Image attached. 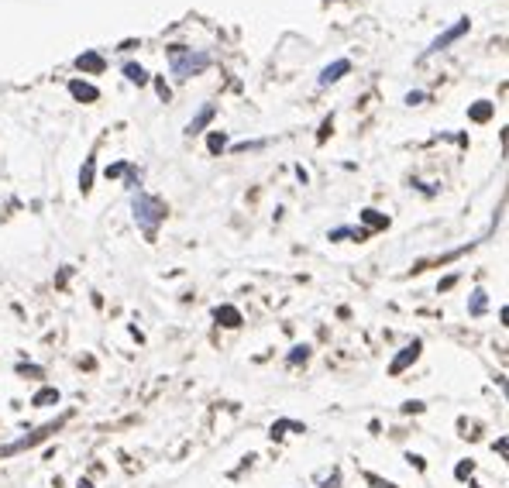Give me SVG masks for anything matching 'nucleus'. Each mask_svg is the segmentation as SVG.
Here are the masks:
<instances>
[{
  "label": "nucleus",
  "instance_id": "f257e3e1",
  "mask_svg": "<svg viewBox=\"0 0 509 488\" xmlns=\"http://www.w3.org/2000/svg\"><path fill=\"white\" fill-rule=\"evenodd\" d=\"M134 220L145 227V234H155L166 220V203L159 196H134Z\"/></svg>",
  "mask_w": 509,
  "mask_h": 488
},
{
  "label": "nucleus",
  "instance_id": "f03ea898",
  "mask_svg": "<svg viewBox=\"0 0 509 488\" xmlns=\"http://www.w3.org/2000/svg\"><path fill=\"white\" fill-rule=\"evenodd\" d=\"M169 55H172V73L182 76V80L210 66V55H207V52H189V48H182V45H172Z\"/></svg>",
  "mask_w": 509,
  "mask_h": 488
},
{
  "label": "nucleus",
  "instance_id": "7ed1b4c3",
  "mask_svg": "<svg viewBox=\"0 0 509 488\" xmlns=\"http://www.w3.org/2000/svg\"><path fill=\"white\" fill-rule=\"evenodd\" d=\"M468 31V17H461V21H458V24H454V28H447V31H444V35H437V38L430 41V45H426V52H424V59H430V55H437V52H440V48H447V45H451V41L454 38H461V35H465Z\"/></svg>",
  "mask_w": 509,
  "mask_h": 488
},
{
  "label": "nucleus",
  "instance_id": "20e7f679",
  "mask_svg": "<svg viewBox=\"0 0 509 488\" xmlns=\"http://www.w3.org/2000/svg\"><path fill=\"white\" fill-rule=\"evenodd\" d=\"M417 358H420V344H410V347H406V351H403V354H399V358L392 361V365H389V375H399L403 368L413 365Z\"/></svg>",
  "mask_w": 509,
  "mask_h": 488
},
{
  "label": "nucleus",
  "instance_id": "39448f33",
  "mask_svg": "<svg viewBox=\"0 0 509 488\" xmlns=\"http://www.w3.org/2000/svg\"><path fill=\"white\" fill-rule=\"evenodd\" d=\"M347 69H351V62H347V59H338L334 66H327V69L320 73V86H331V82H338L340 76L347 73Z\"/></svg>",
  "mask_w": 509,
  "mask_h": 488
},
{
  "label": "nucleus",
  "instance_id": "423d86ee",
  "mask_svg": "<svg viewBox=\"0 0 509 488\" xmlns=\"http://www.w3.org/2000/svg\"><path fill=\"white\" fill-rule=\"evenodd\" d=\"M69 93L76 96V100H83V103H93L100 93H96V86H89V82H80V80H73L69 82Z\"/></svg>",
  "mask_w": 509,
  "mask_h": 488
},
{
  "label": "nucleus",
  "instance_id": "0eeeda50",
  "mask_svg": "<svg viewBox=\"0 0 509 488\" xmlns=\"http://www.w3.org/2000/svg\"><path fill=\"white\" fill-rule=\"evenodd\" d=\"M210 121H213V107L207 103V107H203V110H200V114L189 121V127H186V131H189V134H196V131H203V127H207Z\"/></svg>",
  "mask_w": 509,
  "mask_h": 488
},
{
  "label": "nucleus",
  "instance_id": "6e6552de",
  "mask_svg": "<svg viewBox=\"0 0 509 488\" xmlns=\"http://www.w3.org/2000/svg\"><path fill=\"white\" fill-rule=\"evenodd\" d=\"M213 317H217V320H220L224 326H238V324H241V313H238L234 306H220Z\"/></svg>",
  "mask_w": 509,
  "mask_h": 488
},
{
  "label": "nucleus",
  "instance_id": "1a4fd4ad",
  "mask_svg": "<svg viewBox=\"0 0 509 488\" xmlns=\"http://www.w3.org/2000/svg\"><path fill=\"white\" fill-rule=\"evenodd\" d=\"M76 66H80V69H93V73H100V69H103V59H100L96 52H86V55L76 59Z\"/></svg>",
  "mask_w": 509,
  "mask_h": 488
},
{
  "label": "nucleus",
  "instance_id": "9d476101",
  "mask_svg": "<svg viewBox=\"0 0 509 488\" xmlns=\"http://www.w3.org/2000/svg\"><path fill=\"white\" fill-rule=\"evenodd\" d=\"M124 76L131 82H138V86H141V82H148V73H145L141 66H134V62H127V66H124Z\"/></svg>",
  "mask_w": 509,
  "mask_h": 488
},
{
  "label": "nucleus",
  "instance_id": "9b49d317",
  "mask_svg": "<svg viewBox=\"0 0 509 488\" xmlns=\"http://www.w3.org/2000/svg\"><path fill=\"white\" fill-rule=\"evenodd\" d=\"M52 403H59V392H55V389H42V392L35 396V406H52Z\"/></svg>",
  "mask_w": 509,
  "mask_h": 488
},
{
  "label": "nucleus",
  "instance_id": "f8f14e48",
  "mask_svg": "<svg viewBox=\"0 0 509 488\" xmlns=\"http://www.w3.org/2000/svg\"><path fill=\"white\" fill-rule=\"evenodd\" d=\"M468 310H471V313L478 317V313L485 310V292H475V296H471V306H468Z\"/></svg>",
  "mask_w": 509,
  "mask_h": 488
},
{
  "label": "nucleus",
  "instance_id": "ddd939ff",
  "mask_svg": "<svg viewBox=\"0 0 509 488\" xmlns=\"http://www.w3.org/2000/svg\"><path fill=\"white\" fill-rule=\"evenodd\" d=\"M80 179H83V182H80V186H83V193H86V189H89V186H93V182H89V179H93V159H89V162H86V168H83V175H80Z\"/></svg>",
  "mask_w": 509,
  "mask_h": 488
},
{
  "label": "nucleus",
  "instance_id": "4468645a",
  "mask_svg": "<svg viewBox=\"0 0 509 488\" xmlns=\"http://www.w3.org/2000/svg\"><path fill=\"white\" fill-rule=\"evenodd\" d=\"M489 110H492L489 103H478V107L471 110V117H478V121H485V117H489Z\"/></svg>",
  "mask_w": 509,
  "mask_h": 488
},
{
  "label": "nucleus",
  "instance_id": "2eb2a0df",
  "mask_svg": "<svg viewBox=\"0 0 509 488\" xmlns=\"http://www.w3.org/2000/svg\"><path fill=\"white\" fill-rule=\"evenodd\" d=\"M471 471H475V464H471V461H461V464H458V471H454V475H458V478H468V475H471Z\"/></svg>",
  "mask_w": 509,
  "mask_h": 488
},
{
  "label": "nucleus",
  "instance_id": "dca6fc26",
  "mask_svg": "<svg viewBox=\"0 0 509 488\" xmlns=\"http://www.w3.org/2000/svg\"><path fill=\"white\" fill-rule=\"evenodd\" d=\"M306 358H310V351H306V347H296V351L289 354V361H293V365H296V361H306Z\"/></svg>",
  "mask_w": 509,
  "mask_h": 488
},
{
  "label": "nucleus",
  "instance_id": "f3484780",
  "mask_svg": "<svg viewBox=\"0 0 509 488\" xmlns=\"http://www.w3.org/2000/svg\"><path fill=\"white\" fill-rule=\"evenodd\" d=\"M224 148V138L220 134H210V152H220Z\"/></svg>",
  "mask_w": 509,
  "mask_h": 488
},
{
  "label": "nucleus",
  "instance_id": "a211bd4d",
  "mask_svg": "<svg viewBox=\"0 0 509 488\" xmlns=\"http://www.w3.org/2000/svg\"><path fill=\"white\" fill-rule=\"evenodd\" d=\"M80 488H89V482H80Z\"/></svg>",
  "mask_w": 509,
  "mask_h": 488
}]
</instances>
